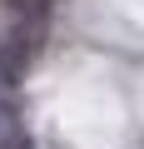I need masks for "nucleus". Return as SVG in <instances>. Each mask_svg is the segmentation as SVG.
I'll return each mask as SVG.
<instances>
[{
  "instance_id": "f03ea898",
  "label": "nucleus",
  "mask_w": 144,
  "mask_h": 149,
  "mask_svg": "<svg viewBox=\"0 0 144 149\" xmlns=\"http://www.w3.org/2000/svg\"><path fill=\"white\" fill-rule=\"evenodd\" d=\"M0 149H30V134L20 129L15 114H0Z\"/></svg>"
},
{
  "instance_id": "f257e3e1",
  "label": "nucleus",
  "mask_w": 144,
  "mask_h": 149,
  "mask_svg": "<svg viewBox=\"0 0 144 149\" xmlns=\"http://www.w3.org/2000/svg\"><path fill=\"white\" fill-rule=\"evenodd\" d=\"M35 50H40V45H30L20 30H5V35H0V90H15V85L25 80Z\"/></svg>"
}]
</instances>
